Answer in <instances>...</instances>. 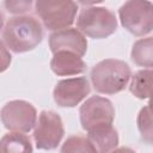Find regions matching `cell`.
I'll list each match as a JSON object with an SVG mask.
<instances>
[{"label":"cell","mask_w":153,"mask_h":153,"mask_svg":"<svg viewBox=\"0 0 153 153\" xmlns=\"http://www.w3.org/2000/svg\"><path fill=\"white\" fill-rule=\"evenodd\" d=\"M118 16L122 26L134 36L143 37L153 29V5L147 0H129L124 2Z\"/></svg>","instance_id":"cell-5"},{"label":"cell","mask_w":153,"mask_h":153,"mask_svg":"<svg viewBox=\"0 0 153 153\" xmlns=\"http://www.w3.org/2000/svg\"><path fill=\"white\" fill-rule=\"evenodd\" d=\"M79 116L81 127L87 131L96 127L112 124L115 108L110 99L100 96H92L80 106Z\"/></svg>","instance_id":"cell-8"},{"label":"cell","mask_w":153,"mask_h":153,"mask_svg":"<svg viewBox=\"0 0 153 153\" xmlns=\"http://www.w3.org/2000/svg\"><path fill=\"white\" fill-rule=\"evenodd\" d=\"M35 10L45 29L59 31L68 29L74 23L78 4L71 0H37Z\"/></svg>","instance_id":"cell-4"},{"label":"cell","mask_w":153,"mask_h":153,"mask_svg":"<svg viewBox=\"0 0 153 153\" xmlns=\"http://www.w3.org/2000/svg\"><path fill=\"white\" fill-rule=\"evenodd\" d=\"M0 117L6 129L17 133H27L36 124L37 111L31 103L16 99L2 106Z\"/></svg>","instance_id":"cell-7"},{"label":"cell","mask_w":153,"mask_h":153,"mask_svg":"<svg viewBox=\"0 0 153 153\" xmlns=\"http://www.w3.org/2000/svg\"><path fill=\"white\" fill-rule=\"evenodd\" d=\"M61 153H97L87 137L81 135L68 136L61 147Z\"/></svg>","instance_id":"cell-16"},{"label":"cell","mask_w":153,"mask_h":153,"mask_svg":"<svg viewBox=\"0 0 153 153\" xmlns=\"http://www.w3.org/2000/svg\"><path fill=\"white\" fill-rule=\"evenodd\" d=\"M4 6L6 7L7 12L13 14H22L30 11L32 6V1H5Z\"/></svg>","instance_id":"cell-18"},{"label":"cell","mask_w":153,"mask_h":153,"mask_svg":"<svg viewBox=\"0 0 153 153\" xmlns=\"http://www.w3.org/2000/svg\"><path fill=\"white\" fill-rule=\"evenodd\" d=\"M87 139L97 153H110L118 145V133L112 124L100 126L87 130Z\"/></svg>","instance_id":"cell-12"},{"label":"cell","mask_w":153,"mask_h":153,"mask_svg":"<svg viewBox=\"0 0 153 153\" xmlns=\"http://www.w3.org/2000/svg\"><path fill=\"white\" fill-rule=\"evenodd\" d=\"M131 76L129 65L117 59H105L96 63L90 73L93 88L98 93L115 94L123 91Z\"/></svg>","instance_id":"cell-2"},{"label":"cell","mask_w":153,"mask_h":153,"mask_svg":"<svg viewBox=\"0 0 153 153\" xmlns=\"http://www.w3.org/2000/svg\"><path fill=\"white\" fill-rule=\"evenodd\" d=\"M65 134L62 120L59 114L50 110L41 111L33 129V140L38 149L51 151L61 142Z\"/></svg>","instance_id":"cell-6"},{"label":"cell","mask_w":153,"mask_h":153,"mask_svg":"<svg viewBox=\"0 0 153 153\" xmlns=\"http://www.w3.org/2000/svg\"><path fill=\"white\" fill-rule=\"evenodd\" d=\"M4 19H5V17H4L2 12L0 11V30L2 29V25H4Z\"/></svg>","instance_id":"cell-21"},{"label":"cell","mask_w":153,"mask_h":153,"mask_svg":"<svg viewBox=\"0 0 153 153\" xmlns=\"http://www.w3.org/2000/svg\"><path fill=\"white\" fill-rule=\"evenodd\" d=\"M152 75L153 72L151 68L137 71L131 78L129 90L139 99H148L151 96L152 86Z\"/></svg>","instance_id":"cell-15"},{"label":"cell","mask_w":153,"mask_h":153,"mask_svg":"<svg viewBox=\"0 0 153 153\" xmlns=\"http://www.w3.org/2000/svg\"><path fill=\"white\" fill-rule=\"evenodd\" d=\"M0 153H32L31 140L22 133H7L0 139Z\"/></svg>","instance_id":"cell-13"},{"label":"cell","mask_w":153,"mask_h":153,"mask_svg":"<svg viewBox=\"0 0 153 153\" xmlns=\"http://www.w3.org/2000/svg\"><path fill=\"white\" fill-rule=\"evenodd\" d=\"M50 68L56 75L69 76L84 73L86 71V63L76 54L62 50L54 54L50 61Z\"/></svg>","instance_id":"cell-11"},{"label":"cell","mask_w":153,"mask_h":153,"mask_svg":"<svg viewBox=\"0 0 153 153\" xmlns=\"http://www.w3.org/2000/svg\"><path fill=\"white\" fill-rule=\"evenodd\" d=\"M49 48L53 54L65 50L82 57L87 50V39L78 29L68 27L54 31L49 36Z\"/></svg>","instance_id":"cell-10"},{"label":"cell","mask_w":153,"mask_h":153,"mask_svg":"<svg viewBox=\"0 0 153 153\" xmlns=\"http://www.w3.org/2000/svg\"><path fill=\"white\" fill-rule=\"evenodd\" d=\"M137 122V129L141 134V137L143 141H146L148 145L152 143L153 137V129H152V112H151V104H147L143 106L136 118Z\"/></svg>","instance_id":"cell-17"},{"label":"cell","mask_w":153,"mask_h":153,"mask_svg":"<svg viewBox=\"0 0 153 153\" xmlns=\"http://www.w3.org/2000/svg\"><path fill=\"white\" fill-rule=\"evenodd\" d=\"M130 57L135 65L151 68L153 63V38L146 37L137 39L133 44Z\"/></svg>","instance_id":"cell-14"},{"label":"cell","mask_w":153,"mask_h":153,"mask_svg":"<svg viewBox=\"0 0 153 153\" xmlns=\"http://www.w3.org/2000/svg\"><path fill=\"white\" fill-rule=\"evenodd\" d=\"M78 30L91 38H106L117 29V19L114 12L102 6L84 7L76 19Z\"/></svg>","instance_id":"cell-3"},{"label":"cell","mask_w":153,"mask_h":153,"mask_svg":"<svg viewBox=\"0 0 153 153\" xmlns=\"http://www.w3.org/2000/svg\"><path fill=\"white\" fill-rule=\"evenodd\" d=\"M90 91V82L85 76L68 78L57 81L53 91V97L59 106L73 108L85 99Z\"/></svg>","instance_id":"cell-9"},{"label":"cell","mask_w":153,"mask_h":153,"mask_svg":"<svg viewBox=\"0 0 153 153\" xmlns=\"http://www.w3.org/2000/svg\"><path fill=\"white\" fill-rule=\"evenodd\" d=\"M12 61V56L8 51V49L6 48V45L0 41V73L5 72Z\"/></svg>","instance_id":"cell-19"},{"label":"cell","mask_w":153,"mask_h":153,"mask_svg":"<svg viewBox=\"0 0 153 153\" xmlns=\"http://www.w3.org/2000/svg\"><path fill=\"white\" fill-rule=\"evenodd\" d=\"M110 153H136V152L129 147H118V148L112 149Z\"/></svg>","instance_id":"cell-20"},{"label":"cell","mask_w":153,"mask_h":153,"mask_svg":"<svg viewBox=\"0 0 153 153\" xmlns=\"http://www.w3.org/2000/svg\"><path fill=\"white\" fill-rule=\"evenodd\" d=\"M2 38L6 48L16 54L35 49L43 39L41 23L32 16H17L7 20Z\"/></svg>","instance_id":"cell-1"}]
</instances>
